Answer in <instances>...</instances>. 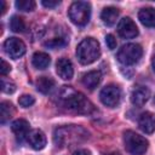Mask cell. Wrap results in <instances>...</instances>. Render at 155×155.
<instances>
[{"label":"cell","instance_id":"obj_21","mask_svg":"<svg viewBox=\"0 0 155 155\" xmlns=\"http://www.w3.org/2000/svg\"><path fill=\"white\" fill-rule=\"evenodd\" d=\"M10 27H11V30L15 31V33H21L25 29V24H24V21L22 17L19 16H13L10 21Z\"/></svg>","mask_w":155,"mask_h":155},{"label":"cell","instance_id":"obj_1","mask_svg":"<svg viewBox=\"0 0 155 155\" xmlns=\"http://www.w3.org/2000/svg\"><path fill=\"white\" fill-rule=\"evenodd\" d=\"M58 103L67 110L87 115L94 110V105L85 94L74 90L70 86H63L58 93Z\"/></svg>","mask_w":155,"mask_h":155},{"label":"cell","instance_id":"obj_24","mask_svg":"<svg viewBox=\"0 0 155 155\" xmlns=\"http://www.w3.org/2000/svg\"><path fill=\"white\" fill-rule=\"evenodd\" d=\"M1 90L5 93H13L16 91V85L11 80H7L5 76H2L1 78Z\"/></svg>","mask_w":155,"mask_h":155},{"label":"cell","instance_id":"obj_8","mask_svg":"<svg viewBox=\"0 0 155 155\" xmlns=\"http://www.w3.org/2000/svg\"><path fill=\"white\" fill-rule=\"evenodd\" d=\"M4 51L11 58L17 59L25 53V45L18 38H8L4 42Z\"/></svg>","mask_w":155,"mask_h":155},{"label":"cell","instance_id":"obj_16","mask_svg":"<svg viewBox=\"0 0 155 155\" xmlns=\"http://www.w3.org/2000/svg\"><path fill=\"white\" fill-rule=\"evenodd\" d=\"M102 80V74L101 71L98 70H92V71H88L86 73L84 76H82V84L85 87H87L88 90H93L96 88L99 82Z\"/></svg>","mask_w":155,"mask_h":155},{"label":"cell","instance_id":"obj_6","mask_svg":"<svg viewBox=\"0 0 155 155\" xmlns=\"http://www.w3.org/2000/svg\"><path fill=\"white\" fill-rule=\"evenodd\" d=\"M143 54V50L138 44H127L117 52V59L124 65H132L137 63Z\"/></svg>","mask_w":155,"mask_h":155},{"label":"cell","instance_id":"obj_14","mask_svg":"<svg viewBox=\"0 0 155 155\" xmlns=\"http://www.w3.org/2000/svg\"><path fill=\"white\" fill-rule=\"evenodd\" d=\"M139 128L145 133H153L155 131V114L150 111L143 113L138 119Z\"/></svg>","mask_w":155,"mask_h":155},{"label":"cell","instance_id":"obj_9","mask_svg":"<svg viewBox=\"0 0 155 155\" xmlns=\"http://www.w3.org/2000/svg\"><path fill=\"white\" fill-rule=\"evenodd\" d=\"M117 33L124 39H133L138 35V28L131 18L125 17L117 24Z\"/></svg>","mask_w":155,"mask_h":155},{"label":"cell","instance_id":"obj_3","mask_svg":"<svg viewBox=\"0 0 155 155\" xmlns=\"http://www.w3.org/2000/svg\"><path fill=\"white\" fill-rule=\"evenodd\" d=\"M76 56L81 64H91L101 56L99 42L93 38L84 39L76 47Z\"/></svg>","mask_w":155,"mask_h":155},{"label":"cell","instance_id":"obj_7","mask_svg":"<svg viewBox=\"0 0 155 155\" xmlns=\"http://www.w3.org/2000/svg\"><path fill=\"white\" fill-rule=\"evenodd\" d=\"M99 98L104 105L109 108H115L121 102V90L117 85H114V84L107 85L105 87L102 88L99 93Z\"/></svg>","mask_w":155,"mask_h":155},{"label":"cell","instance_id":"obj_25","mask_svg":"<svg viewBox=\"0 0 155 155\" xmlns=\"http://www.w3.org/2000/svg\"><path fill=\"white\" fill-rule=\"evenodd\" d=\"M34 102H35V99H34V97L30 96V94H23V96H21L19 99H18L19 105H22V107H24V108H28V107L33 105Z\"/></svg>","mask_w":155,"mask_h":155},{"label":"cell","instance_id":"obj_27","mask_svg":"<svg viewBox=\"0 0 155 155\" xmlns=\"http://www.w3.org/2000/svg\"><path fill=\"white\" fill-rule=\"evenodd\" d=\"M10 70H11V65L5 59H1V65H0V74H1V76H5L7 73H10Z\"/></svg>","mask_w":155,"mask_h":155},{"label":"cell","instance_id":"obj_19","mask_svg":"<svg viewBox=\"0 0 155 155\" xmlns=\"http://www.w3.org/2000/svg\"><path fill=\"white\" fill-rule=\"evenodd\" d=\"M33 65L38 69H46L51 63V57L45 52H35L31 58Z\"/></svg>","mask_w":155,"mask_h":155},{"label":"cell","instance_id":"obj_29","mask_svg":"<svg viewBox=\"0 0 155 155\" xmlns=\"http://www.w3.org/2000/svg\"><path fill=\"white\" fill-rule=\"evenodd\" d=\"M73 155H91V153L86 149H80V150H76Z\"/></svg>","mask_w":155,"mask_h":155},{"label":"cell","instance_id":"obj_4","mask_svg":"<svg viewBox=\"0 0 155 155\" xmlns=\"http://www.w3.org/2000/svg\"><path fill=\"white\" fill-rule=\"evenodd\" d=\"M124 144L125 149L131 155H144L148 150L149 142L143 136L133 131H126L124 133Z\"/></svg>","mask_w":155,"mask_h":155},{"label":"cell","instance_id":"obj_13","mask_svg":"<svg viewBox=\"0 0 155 155\" xmlns=\"http://www.w3.org/2000/svg\"><path fill=\"white\" fill-rule=\"evenodd\" d=\"M27 140H28L29 145L33 149H35V150H41L46 145V136L40 130H33V131H30L29 134H28V137H27Z\"/></svg>","mask_w":155,"mask_h":155},{"label":"cell","instance_id":"obj_28","mask_svg":"<svg viewBox=\"0 0 155 155\" xmlns=\"http://www.w3.org/2000/svg\"><path fill=\"white\" fill-rule=\"evenodd\" d=\"M45 7H47V8H53V7H56V6H58L59 5V1H46V0H44L42 2H41Z\"/></svg>","mask_w":155,"mask_h":155},{"label":"cell","instance_id":"obj_17","mask_svg":"<svg viewBox=\"0 0 155 155\" xmlns=\"http://www.w3.org/2000/svg\"><path fill=\"white\" fill-rule=\"evenodd\" d=\"M101 18H102L104 24L113 25V24H115L116 19L119 18V10L116 7H113V6L105 7V8H103V11L101 13Z\"/></svg>","mask_w":155,"mask_h":155},{"label":"cell","instance_id":"obj_33","mask_svg":"<svg viewBox=\"0 0 155 155\" xmlns=\"http://www.w3.org/2000/svg\"><path fill=\"white\" fill-rule=\"evenodd\" d=\"M154 103H155V98H154Z\"/></svg>","mask_w":155,"mask_h":155},{"label":"cell","instance_id":"obj_20","mask_svg":"<svg viewBox=\"0 0 155 155\" xmlns=\"http://www.w3.org/2000/svg\"><path fill=\"white\" fill-rule=\"evenodd\" d=\"M15 113V108L10 102H1L0 104V121L1 124H5L10 117H12Z\"/></svg>","mask_w":155,"mask_h":155},{"label":"cell","instance_id":"obj_10","mask_svg":"<svg viewBox=\"0 0 155 155\" xmlns=\"http://www.w3.org/2000/svg\"><path fill=\"white\" fill-rule=\"evenodd\" d=\"M56 71L63 80H70L74 74L73 64L68 58H59L56 63Z\"/></svg>","mask_w":155,"mask_h":155},{"label":"cell","instance_id":"obj_18","mask_svg":"<svg viewBox=\"0 0 155 155\" xmlns=\"http://www.w3.org/2000/svg\"><path fill=\"white\" fill-rule=\"evenodd\" d=\"M36 90L44 94H47L52 91V88L54 87V80L48 78V76H40L36 82H35Z\"/></svg>","mask_w":155,"mask_h":155},{"label":"cell","instance_id":"obj_23","mask_svg":"<svg viewBox=\"0 0 155 155\" xmlns=\"http://www.w3.org/2000/svg\"><path fill=\"white\" fill-rule=\"evenodd\" d=\"M65 45H67V39L61 38V36L59 38H52V39H50V40H47L45 42L46 47H50V48H53V50L61 48V47H63Z\"/></svg>","mask_w":155,"mask_h":155},{"label":"cell","instance_id":"obj_15","mask_svg":"<svg viewBox=\"0 0 155 155\" xmlns=\"http://www.w3.org/2000/svg\"><path fill=\"white\" fill-rule=\"evenodd\" d=\"M138 18L140 23L145 27L154 28L155 27V8L154 7H145L138 12Z\"/></svg>","mask_w":155,"mask_h":155},{"label":"cell","instance_id":"obj_12","mask_svg":"<svg viewBox=\"0 0 155 155\" xmlns=\"http://www.w3.org/2000/svg\"><path fill=\"white\" fill-rule=\"evenodd\" d=\"M11 130L15 133L17 140L22 142L24 138L28 137V134L30 132L29 131V122L27 120H24V119H17V120H15L12 122Z\"/></svg>","mask_w":155,"mask_h":155},{"label":"cell","instance_id":"obj_31","mask_svg":"<svg viewBox=\"0 0 155 155\" xmlns=\"http://www.w3.org/2000/svg\"><path fill=\"white\" fill-rule=\"evenodd\" d=\"M153 68H154V70H155V54H154V57H153Z\"/></svg>","mask_w":155,"mask_h":155},{"label":"cell","instance_id":"obj_2","mask_svg":"<svg viewBox=\"0 0 155 155\" xmlns=\"http://www.w3.org/2000/svg\"><path fill=\"white\" fill-rule=\"evenodd\" d=\"M87 138H88V132L84 127L76 125L58 127L54 130L53 133V142L59 148L79 144L81 142H85Z\"/></svg>","mask_w":155,"mask_h":155},{"label":"cell","instance_id":"obj_22","mask_svg":"<svg viewBox=\"0 0 155 155\" xmlns=\"http://www.w3.org/2000/svg\"><path fill=\"white\" fill-rule=\"evenodd\" d=\"M35 1L33 0H17L16 1V7L21 11H24V12H29V11H33L35 8Z\"/></svg>","mask_w":155,"mask_h":155},{"label":"cell","instance_id":"obj_11","mask_svg":"<svg viewBox=\"0 0 155 155\" xmlns=\"http://www.w3.org/2000/svg\"><path fill=\"white\" fill-rule=\"evenodd\" d=\"M150 97V91L145 86H137L131 93V102L136 107H142Z\"/></svg>","mask_w":155,"mask_h":155},{"label":"cell","instance_id":"obj_26","mask_svg":"<svg viewBox=\"0 0 155 155\" xmlns=\"http://www.w3.org/2000/svg\"><path fill=\"white\" fill-rule=\"evenodd\" d=\"M105 44H107V46H108L109 50H114L116 47V39L111 34H108L105 36Z\"/></svg>","mask_w":155,"mask_h":155},{"label":"cell","instance_id":"obj_32","mask_svg":"<svg viewBox=\"0 0 155 155\" xmlns=\"http://www.w3.org/2000/svg\"><path fill=\"white\" fill-rule=\"evenodd\" d=\"M108 155H119V154H116V153H113V154H108Z\"/></svg>","mask_w":155,"mask_h":155},{"label":"cell","instance_id":"obj_5","mask_svg":"<svg viewBox=\"0 0 155 155\" xmlns=\"http://www.w3.org/2000/svg\"><path fill=\"white\" fill-rule=\"evenodd\" d=\"M70 21L79 25L84 27L88 23L90 17H91V5L86 1H75L70 5L69 11H68Z\"/></svg>","mask_w":155,"mask_h":155},{"label":"cell","instance_id":"obj_30","mask_svg":"<svg viewBox=\"0 0 155 155\" xmlns=\"http://www.w3.org/2000/svg\"><path fill=\"white\" fill-rule=\"evenodd\" d=\"M0 4H1V15H4L5 11H6V2H5L4 0H1Z\"/></svg>","mask_w":155,"mask_h":155}]
</instances>
